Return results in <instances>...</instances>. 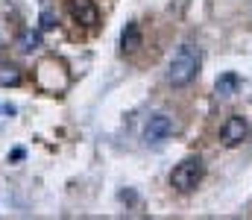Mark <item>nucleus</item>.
Masks as SVG:
<instances>
[{
  "mask_svg": "<svg viewBox=\"0 0 252 220\" xmlns=\"http://www.w3.org/2000/svg\"><path fill=\"white\" fill-rule=\"evenodd\" d=\"M199 65H202V53L199 47L193 44H182L173 56H170V65H167V82L173 88H185L196 79L199 73Z\"/></svg>",
  "mask_w": 252,
  "mask_h": 220,
  "instance_id": "obj_1",
  "label": "nucleus"
},
{
  "mask_svg": "<svg viewBox=\"0 0 252 220\" xmlns=\"http://www.w3.org/2000/svg\"><path fill=\"white\" fill-rule=\"evenodd\" d=\"M202 176H205V164H202V158H199V156H188V158H182V161L173 167V173H170V185H173L179 194H190V191L202 182Z\"/></svg>",
  "mask_w": 252,
  "mask_h": 220,
  "instance_id": "obj_2",
  "label": "nucleus"
},
{
  "mask_svg": "<svg viewBox=\"0 0 252 220\" xmlns=\"http://www.w3.org/2000/svg\"><path fill=\"white\" fill-rule=\"evenodd\" d=\"M247 132H250V124H247V118H241V115H232V118H226V124L220 126V144H223V147H238V144H244Z\"/></svg>",
  "mask_w": 252,
  "mask_h": 220,
  "instance_id": "obj_3",
  "label": "nucleus"
},
{
  "mask_svg": "<svg viewBox=\"0 0 252 220\" xmlns=\"http://www.w3.org/2000/svg\"><path fill=\"white\" fill-rule=\"evenodd\" d=\"M67 9H70V18L79 24V27H88L94 30L100 24V9L94 0H67Z\"/></svg>",
  "mask_w": 252,
  "mask_h": 220,
  "instance_id": "obj_4",
  "label": "nucleus"
},
{
  "mask_svg": "<svg viewBox=\"0 0 252 220\" xmlns=\"http://www.w3.org/2000/svg\"><path fill=\"white\" fill-rule=\"evenodd\" d=\"M170 132H173V121H170L167 115H153V118L147 121V126H144V141H147V144H158V141H164Z\"/></svg>",
  "mask_w": 252,
  "mask_h": 220,
  "instance_id": "obj_5",
  "label": "nucleus"
},
{
  "mask_svg": "<svg viewBox=\"0 0 252 220\" xmlns=\"http://www.w3.org/2000/svg\"><path fill=\"white\" fill-rule=\"evenodd\" d=\"M141 41H144L141 27H138L135 21H129L124 30H121V50H124V53H135V50L141 47Z\"/></svg>",
  "mask_w": 252,
  "mask_h": 220,
  "instance_id": "obj_6",
  "label": "nucleus"
},
{
  "mask_svg": "<svg viewBox=\"0 0 252 220\" xmlns=\"http://www.w3.org/2000/svg\"><path fill=\"white\" fill-rule=\"evenodd\" d=\"M24 82V73L18 65H12V62H0V85L3 88H18Z\"/></svg>",
  "mask_w": 252,
  "mask_h": 220,
  "instance_id": "obj_7",
  "label": "nucleus"
},
{
  "mask_svg": "<svg viewBox=\"0 0 252 220\" xmlns=\"http://www.w3.org/2000/svg\"><path fill=\"white\" fill-rule=\"evenodd\" d=\"M214 88H217L220 97H232V94H238V88H241V76H238V73H223V76L214 82Z\"/></svg>",
  "mask_w": 252,
  "mask_h": 220,
  "instance_id": "obj_8",
  "label": "nucleus"
},
{
  "mask_svg": "<svg viewBox=\"0 0 252 220\" xmlns=\"http://www.w3.org/2000/svg\"><path fill=\"white\" fill-rule=\"evenodd\" d=\"M18 50H24V53H32V50H38L41 47V32H35V30H24L21 35H18Z\"/></svg>",
  "mask_w": 252,
  "mask_h": 220,
  "instance_id": "obj_9",
  "label": "nucleus"
},
{
  "mask_svg": "<svg viewBox=\"0 0 252 220\" xmlns=\"http://www.w3.org/2000/svg\"><path fill=\"white\" fill-rule=\"evenodd\" d=\"M56 24H59V18H56L50 9H44V12H41V30H53Z\"/></svg>",
  "mask_w": 252,
  "mask_h": 220,
  "instance_id": "obj_10",
  "label": "nucleus"
}]
</instances>
